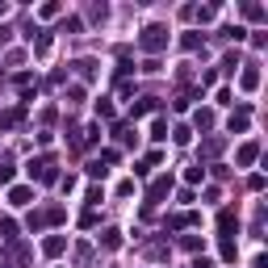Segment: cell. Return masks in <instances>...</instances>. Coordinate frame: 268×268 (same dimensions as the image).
I'll list each match as a JSON object with an SVG mask.
<instances>
[{
  "instance_id": "6da1fadb",
  "label": "cell",
  "mask_w": 268,
  "mask_h": 268,
  "mask_svg": "<svg viewBox=\"0 0 268 268\" xmlns=\"http://www.w3.org/2000/svg\"><path fill=\"white\" fill-rule=\"evenodd\" d=\"M164 42H168V38H164V30H159V26H151V30L143 34V46H147V51H159Z\"/></svg>"
}]
</instances>
